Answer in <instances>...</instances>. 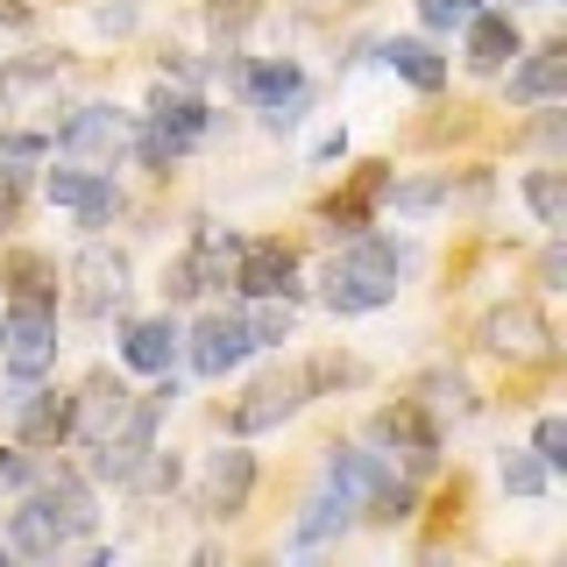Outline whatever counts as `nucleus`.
<instances>
[{
    "label": "nucleus",
    "mask_w": 567,
    "mask_h": 567,
    "mask_svg": "<svg viewBox=\"0 0 567 567\" xmlns=\"http://www.w3.org/2000/svg\"><path fill=\"white\" fill-rule=\"evenodd\" d=\"M398 248L390 241H369V235H354V248H341V256L327 262V306L341 312V319H354V312H377V306H390L398 298Z\"/></svg>",
    "instance_id": "obj_1"
},
{
    "label": "nucleus",
    "mask_w": 567,
    "mask_h": 567,
    "mask_svg": "<svg viewBox=\"0 0 567 567\" xmlns=\"http://www.w3.org/2000/svg\"><path fill=\"white\" fill-rule=\"evenodd\" d=\"M0 354H8L14 383H35L58 362V312H50L43 298H14V306L0 312Z\"/></svg>",
    "instance_id": "obj_2"
},
{
    "label": "nucleus",
    "mask_w": 567,
    "mask_h": 567,
    "mask_svg": "<svg viewBox=\"0 0 567 567\" xmlns=\"http://www.w3.org/2000/svg\"><path fill=\"white\" fill-rule=\"evenodd\" d=\"M206 128H213V114H206L199 100H192V93H171V85H156V93H150V135H142V164L164 171L171 156H185Z\"/></svg>",
    "instance_id": "obj_3"
},
{
    "label": "nucleus",
    "mask_w": 567,
    "mask_h": 567,
    "mask_svg": "<svg viewBox=\"0 0 567 567\" xmlns=\"http://www.w3.org/2000/svg\"><path fill=\"white\" fill-rule=\"evenodd\" d=\"M483 348L489 354H511V362H554V327L532 298H511L483 319Z\"/></svg>",
    "instance_id": "obj_4"
},
{
    "label": "nucleus",
    "mask_w": 567,
    "mask_h": 567,
    "mask_svg": "<svg viewBox=\"0 0 567 567\" xmlns=\"http://www.w3.org/2000/svg\"><path fill=\"white\" fill-rule=\"evenodd\" d=\"M50 150H58V156H79V164H114V156L128 150V121H121L114 106H79V114L58 128Z\"/></svg>",
    "instance_id": "obj_5"
},
{
    "label": "nucleus",
    "mask_w": 567,
    "mask_h": 567,
    "mask_svg": "<svg viewBox=\"0 0 567 567\" xmlns=\"http://www.w3.org/2000/svg\"><path fill=\"white\" fill-rule=\"evenodd\" d=\"M306 398H312L306 369H277V377H262V383L235 404V433H270V425H284Z\"/></svg>",
    "instance_id": "obj_6"
},
{
    "label": "nucleus",
    "mask_w": 567,
    "mask_h": 567,
    "mask_svg": "<svg viewBox=\"0 0 567 567\" xmlns=\"http://www.w3.org/2000/svg\"><path fill=\"white\" fill-rule=\"evenodd\" d=\"M71 284H79L71 306H79L85 319H106L121 298H128V262H121L114 248H85V256L71 262Z\"/></svg>",
    "instance_id": "obj_7"
},
{
    "label": "nucleus",
    "mask_w": 567,
    "mask_h": 567,
    "mask_svg": "<svg viewBox=\"0 0 567 567\" xmlns=\"http://www.w3.org/2000/svg\"><path fill=\"white\" fill-rule=\"evenodd\" d=\"M50 199H58L79 227H106L121 213V192L106 171H50Z\"/></svg>",
    "instance_id": "obj_8"
},
{
    "label": "nucleus",
    "mask_w": 567,
    "mask_h": 567,
    "mask_svg": "<svg viewBox=\"0 0 567 567\" xmlns=\"http://www.w3.org/2000/svg\"><path fill=\"white\" fill-rule=\"evenodd\" d=\"M248 489H256V454L227 447L206 461V483H199V511L206 518H241L248 511Z\"/></svg>",
    "instance_id": "obj_9"
},
{
    "label": "nucleus",
    "mask_w": 567,
    "mask_h": 567,
    "mask_svg": "<svg viewBox=\"0 0 567 567\" xmlns=\"http://www.w3.org/2000/svg\"><path fill=\"white\" fill-rule=\"evenodd\" d=\"M248 319H235V312H206L199 319V333H192V369L199 377H227V369H241L248 362Z\"/></svg>",
    "instance_id": "obj_10"
},
{
    "label": "nucleus",
    "mask_w": 567,
    "mask_h": 567,
    "mask_svg": "<svg viewBox=\"0 0 567 567\" xmlns=\"http://www.w3.org/2000/svg\"><path fill=\"white\" fill-rule=\"evenodd\" d=\"M227 79H235L256 106H270V128H284V121H291L284 106L306 93V79H298V64H291V58H270V64H227Z\"/></svg>",
    "instance_id": "obj_11"
},
{
    "label": "nucleus",
    "mask_w": 567,
    "mask_h": 567,
    "mask_svg": "<svg viewBox=\"0 0 567 567\" xmlns=\"http://www.w3.org/2000/svg\"><path fill=\"white\" fill-rule=\"evenodd\" d=\"M64 539H71V525L58 518V504H50L43 489H35L29 504H22V511L8 518V554H22V560H50V554H58Z\"/></svg>",
    "instance_id": "obj_12"
},
{
    "label": "nucleus",
    "mask_w": 567,
    "mask_h": 567,
    "mask_svg": "<svg viewBox=\"0 0 567 567\" xmlns=\"http://www.w3.org/2000/svg\"><path fill=\"white\" fill-rule=\"evenodd\" d=\"M298 256L284 241H248L241 256H235V284L241 291H256V298H291L298 291Z\"/></svg>",
    "instance_id": "obj_13"
},
{
    "label": "nucleus",
    "mask_w": 567,
    "mask_h": 567,
    "mask_svg": "<svg viewBox=\"0 0 567 567\" xmlns=\"http://www.w3.org/2000/svg\"><path fill=\"white\" fill-rule=\"evenodd\" d=\"M383 483H390V461L383 454H362V447H333L327 454V489L341 496L348 511H362Z\"/></svg>",
    "instance_id": "obj_14"
},
{
    "label": "nucleus",
    "mask_w": 567,
    "mask_h": 567,
    "mask_svg": "<svg viewBox=\"0 0 567 567\" xmlns=\"http://www.w3.org/2000/svg\"><path fill=\"white\" fill-rule=\"evenodd\" d=\"M377 440H383V447H404L412 475H425L433 454H440V433H433V419H425L419 404H390V412H377Z\"/></svg>",
    "instance_id": "obj_15"
},
{
    "label": "nucleus",
    "mask_w": 567,
    "mask_h": 567,
    "mask_svg": "<svg viewBox=\"0 0 567 567\" xmlns=\"http://www.w3.org/2000/svg\"><path fill=\"white\" fill-rule=\"evenodd\" d=\"M71 419H79V404H71L64 390H35V398L14 404V433H22L29 447H58V440H71Z\"/></svg>",
    "instance_id": "obj_16"
},
{
    "label": "nucleus",
    "mask_w": 567,
    "mask_h": 567,
    "mask_svg": "<svg viewBox=\"0 0 567 567\" xmlns=\"http://www.w3.org/2000/svg\"><path fill=\"white\" fill-rule=\"evenodd\" d=\"M560 93H567V43H539L511 71V100L518 106H539V100H560Z\"/></svg>",
    "instance_id": "obj_17"
},
{
    "label": "nucleus",
    "mask_w": 567,
    "mask_h": 567,
    "mask_svg": "<svg viewBox=\"0 0 567 567\" xmlns=\"http://www.w3.org/2000/svg\"><path fill=\"white\" fill-rule=\"evenodd\" d=\"M71 404H79V419H71V433H85V447H93L100 433H114V425L128 419V404H135V398L121 390V377H106V369H100V377L85 383V398H71Z\"/></svg>",
    "instance_id": "obj_18"
},
{
    "label": "nucleus",
    "mask_w": 567,
    "mask_h": 567,
    "mask_svg": "<svg viewBox=\"0 0 567 567\" xmlns=\"http://www.w3.org/2000/svg\"><path fill=\"white\" fill-rule=\"evenodd\" d=\"M461 29H468V71H483V79L518 58V22H511V14H483V8H475Z\"/></svg>",
    "instance_id": "obj_19"
},
{
    "label": "nucleus",
    "mask_w": 567,
    "mask_h": 567,
    "mask_svg": "<svg viewBox=\"0 0 567 567\" xmlns=\"http://www.w3.org/2000/svg\"><path fill=\"white\" fill-rule=\"evenodd\" d=\"M383 64L398 71L404 85H419V93H440V85H447V58H440L433 43H419V35H390V43H383Z\"/></svg>",
    "instance_id": "obj_20"
},
{
    "label": "nucleus",
    "mask_w": 567,
    "mask_h": 567,
    "mask_svg": "<svg viewBox=\"0 0 567 567\" xmlns=\"http://www.w3.org/2000/svg\"><path fill=\"white\" fill-rule=\"evenodd\" d=\"M121 354H128V369H142V377H171L177 327H171V319H135L128 341H121Z\"/></svg>",
    "instance_id": "obj_21"
},
{
    "label": "nucleus",
    "mask_w": 567,
    "mask_h": 567,
    "mask_svg": "<svg viewBox=\"0 0 567 567\" xmlns=\"http://www.w3.org/2000/svg\"><path fill=\"white\" fill-rule=\"evenodd\" d=\"M383 185H390L383 164H369L362 177H354V192H348V199H333V206H327L333 235H362V213H369V199H383Z\"/></svg>",
    "instance_id": "obj_22"
},
{
    "label": "nucleus",
    "mask_w": 567,
    "mask_h": 567,
    "mask_svg": "<svg viewBox=\"0 0 567 567\" xmlns=\"http://www.w3.org/2000/svg\"><path fill=\"white\" fill-rule=\"evenodd\" d=\"M43 496L58 504V518L71 525V539L100 525V511H93V496H85V483H79V475H43Z\"/></svg>",
    "instance_id": "obj_23"
},
{
    "label": "nucleus",
    "mask_w": 567,
    "mask_h": 567,
    "mask_svg": "<svg viewBox=\"0 0 567 567\" xmlns=\"http://www.w3.org/2000/svg\"><path fill=\"white\" fill-rule=\"evenodd\" d=\"M341 525H348V504H341L333 489H319L312 504H306V518H298V532H291V539H298V546H319L327 532H341Z\"/></svg>",
    "instance_id": "obj_24"
},
{
    "label": "nucleus",
    "mask_w": 567,
    "mask_h": 567,
    "mask_svg": "<svg viewBox=\"0 0 567 567\" xmlns=\"http://www.w3.org/2000/svg\"><path fill=\"white\" fill-rule=\"evenodd\" d=\"M0 270L14 277V298H43V306H50V298H58V270H50L43 256H8V262H0Z\"/></svg>",
    "instance_id": "obj_25"
},
{
    "label": "nucleus",
    "mask_w": 567,
    "mask_h": 567,
    "mask_svg": "<svg viewBox=\"0 0 567 567\" xmlns=\"http://www.w3.org/2000/svg\"><path fill=\"white\" fill-rule=\"evenodd\" d=\"M525 199H532V213H539L546 227L567 220V185H560V171H532V177H525Z\"/></svg>",
    "instance_id": "obj_26"
},
{
    "label": "nucleus",
    "mask_w": 567,
    "mask_h": 567,
    "mask_svg": "<svg viewBox=\"0 0 567 567\" xmlns=\"http://www.w3.org/2000/svg\"><path fill=\"white\" fill-rule=\"evenodd\" d=\"M43 156H50V135H35V128H8V135H0V171L43 164Z\"/></svg>",
    "instance_id": "obj_27"
},
{
    "label": "nucleus",
    "mask_w": 567,
    "mask_h": 567,
    "mask_svg": "<svg viewBox=\"0 0 567 567\" xmlns=\"http://www.w3.org/2000/svg\"><path fill=\"white\" fill-rule=\"evenodd\" d=\"M248 341H256V348H284V341H291V298H284V306L248 312Z\"/></svg>",
    "instance_id": "obj_28"
},
{
    "label": "nucleus",
    "mask_w": 567,
    "mask_h": 567,
    "mask_svg": "<svg viewBox=\"0 0 567 567\" xmlns=\"http://www.w3.org/2000/svg\"><path fill=\"white\" fill-rule=\"evenodd\" d=\"M504 489H511V496H539V489H546V461H539V454H511V461H504Z\"/></svg>",
    "instance_id": "obj_29"
},
{
    "label": "nucleus",
    "mask_w": 567,
    "mask_h": 567,
    "mask_svg": "<svg viewBox=\"0 0 567 567\" xmlns=\"http://www.w3.org/2000/svg\"><path fill=\"white\" fill-rule=\"evenodd\" d=\"M425 390H433V404H440V412H454V419H468V412H475V390L461 383V377H433Z\"/></svg>",
    "instance_id": "obj_30"
},
{
    "label": "nucleus",
    "mask_w": 567,
    "mask_h": 567,
    "mask_svg": "<svg viewBox=\"0 0 567 567\" xmlns=\"http://www.w3.org/2000/svg\"><path fill=\"white\" fill-rule=\"evenodd\" d=\"M532 447H539V461H546V468H560V461H567V419H539Z\"/></svg>",
    "instance_id": "obj_31"
},
{
    "label": "nucleus",
    "mask_w": 567,
    "mask_h": 567,
    "mask_svg": "<svg viewBox=\"0 0 567 567\" xmlns=\"http://www.w3.org/2000/svg\"><path fill=\"white\" fill-rule=\"evenodd\" d=\"M419 14H425V29H461L475 14V0H419Z\"/></svg>",
    "instance_id": "obj_32"
},
{
    "label": "nucleus",
    "mask_w": 567,
    "mask_h": 567,
    "mask_svg": "<svg viewBox=\"0 0 567 567\" xmlns=\"http://www.w3.org/2000/svg\"><path fill=\"white\" fill-rule=\"evenodd\" d=\"M213 29H220V35H235V29H248V14H256V0H213Z\"/></svg>",
    "instance_id": "obj_33"
},
{
    "label": "nucleus",
    "mask_w": 567,
    "mask_h": 567,
    "mask_svg": "<svg viewBox=\"0 0 567 567\" xmlns=\"http://www.w3.org/2000/svg\"><path fill=\"white\" fill-rule=\"evenodd\" d=\"M440 206V185H404L398 192V213H433Z\"/></svg>",
    "instance_id": "obj_34"
},
{
    "label": "nucleus",
    "mask_w": 567,
    "mask_h": 567,
    "mask_svg": "<svg viewBox=\"0 0 567 567\" xmlns=\"http://www.w3.org/2000/svg\"><path fill=\"white\" fill-rule=\"evenodd\" d=\"M14 199H22V171H0V227L14 220Z\"/></svg>",
    "instance_id": "obj_35"
},
{
    "label": "nucleus",
    "mask_w": 567,
    "mask_h": 567,
    "mask_svg": "<svg viewBox=\"0 0 567 567\" xmlns=\"http://www.w3.org/2000/svg\"><path fill=\"white\" fill-rule=\"evenodd\" d=\"M0 483H29V461H14V454H0Z\"/></svg>",
    "instance_id": "obj_36"
},
{
    "label": "nucleus",
    "mask_w": 567,
    "mask_h": 567,
    "mask_svg": "<svg viewBox=\"0 0 567 567\" xmlns=\"http://www.w3.org/2000/svg\"><path fill=\"white\" fill-rule=\"evenodd\" d=\"M0 22H8V29H22V22H29V8H22V0H0Z\"/></svg>",
    "instance_id": "obj_37"
},
{
    "label": "nucleus",
    "mask_w": 567,
    "mask_h": 567,
    "mask_svg": "<svg viewBox=\"0 0 567 567\" xmlns=\"http://www.w3.org/2000/svg\"><path fill=\"white\" fill-rule=\"evenodd\" d=\"M0 560H8V546H0Z\"/></svg>",
    "instance_id": "obj_38"
}]
</instances>
